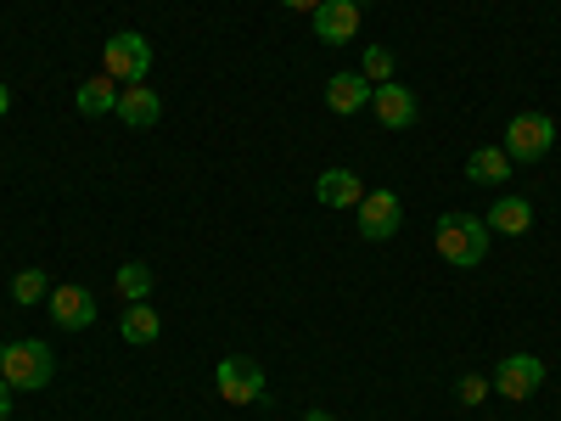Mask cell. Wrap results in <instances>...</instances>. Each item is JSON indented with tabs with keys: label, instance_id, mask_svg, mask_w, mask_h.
Instances as JSON below:
<instances>
[{
	"label": "cell",
	"instance_id": "1",
	"mask_svg": "<svg viewBox=\"0 0 561 421\" xmlns=\"http://www.w3.org/2000/svg\"><path fill=\"white\" fill-rule=\"evenodd\" d=\"M433 242H438V259H449L455 270H478L489 259V225L472 214H438Z\"/></svg>",
	"mask_w": 561,
	"mask_h": 421
},
{
	"label": "cell",
	"instance_id": "2",
	"mask_svg": "<svg viewBox=\"0 0 561 421\" xmlns=\"http://www.w3.org/2000/svg\"><path fill=\"white\" fill-rule=\"evenodd\" d=\"M0 377L12 383V394L51 388V377H57V349H45L39 338H23V343H0Z\"/></svg>",
	"mask_w": 561,
	"mask_h": 421
},
{
	"label": "cell",
	"instance_id": "3",
	"mask_svg": "<svg viewBox=\"0 0 561 421\" xmlns=\"http://www.w3.org/2000/svg\"><path fill=\"white\" fill-rule=\"evenodd\" d=\"M214 388H219L225 405H264V399H270L264 365L248 360V354H225V360L214 365Z\"/></svg>",
	"mask_w": 561,
	"mask_h": 421
},
{
	"label": "cell",
	"instance_id": "4",
	"mask_svg": "<svg viewBox=\"0 0 561 421\" xmlns=\"http://www.w3.org/2000/svg\"><path fill=\"white\" fill-rule=\"evenodd\" d=\"M102 73L107 79H118V84H147V73H152V45H147V34H113L107 45H102Z\"/></svg>",
	"mask_w": 561,
	"mask_h": 421
},
{
	"label": "cell",
	"instance_id": "5",
	"mask_svg": "<svg viewBox=\"0 0 561 421\" xmlns=\"http://www.w3.org/2000/svg\"><path fill=\"white\" fill-rule=\"evenodd\" d=\"M556 147V118L550 113H517L505 124V158L511 163H539Z\"/></svg>",
	"mask_w": 561,
	"mask_h": 421
},
{
	"label": "cell",
	"instance_id": "6",
	"mask_svg": "<svg viewBox=\"0 0 561 421\" xmlns=\"http://www.w3.org/2000/svg\"><path fill=\"white\" fill-rule=\"evenodd\" d=\"M545 388V360L539 354H505L500 360V371H494V394H505V399H534Z\"/></svg>",
	"mask_w": 561,
	"mask_h": 421
},
{
	"label": "cell",
	"instance_id": "7",
	"mask_svg": "<svg viewBox=\"0 0 561 421\" xmlns=\"http://www.w3.org/2000/svg\"><path fill=\"white\" fill-rule=\"evenodd\" d=\"M45 315H51L62 332H84V326L96 320V293L79 287V281H62V287H51V298H45Z\"/></svg>",
	"mask_w": 561,
	"mask_h": 421
},
{
	"label": "cell",
	"instance_id": "8",
	"mask_svg": "<svg viewBox=\"0 0 561 421\" xmlns=\"http://www.w3.org/2000/svg\"><path fill=\"white\" fill-rule=\"evenodd\" d=\"M399 219H404L399 192H365L359 197V237L365 242H388L393 230H399Z\"/></svg>",
	"mask_w": 561,
	"mask_h": 421
},
{
	"label": "cell",
	"instance_id": "9",
	"mask_svg": "<svg viewBox=\"0 0 561 421\" xmlns=\"http://www.w3.org/2000/svg\"><path fill=\"white\" fill-rule=\"evenodd\" d=\"M309 18H314V39L320 45H348L359 34V0H320Z\"/></svg>",
	"mask_w": 561,
	"mask_h": 421
},
{
	"label": "cell",
	"instance_id": "10",
	"mask_svg": "<svg viewBox=\"0 0 561 421\" xmlns=\"http://www.w3.org/2000/svg\"><path fill=\"white\" fill-rule=\"evenodd\" d=\"M370 113H377L382 129H410L415 124V90L399 84V79L377 84V90H370Z\"/></svg>",
	"mask_w": 561,
	"mask_h": 421
},
{
	"label": "cell",
	"instance_id": "11",
	"mask_svg": "<svg viewBox=\"0 0 561 421\" xmlns=\"http://www.w3.org/2000/svg\"><path fill=\"white\" fill-rule=\"evenodd\" d=\"M118 118H124L129 129H152V124L163 118L158 90H152V84H124V90H118Z\"/></svg>",
	"mask_w": 561,
	"mask_h": 421
},
{
	"label": "cell",
	"instance_id": "12",
	"mask_svg": "<svg viewBox=\"0 0 561 421\" xmlns=\"http://www.w3.org/2000/svg\"><path fill=\"white\" fill-rule=\"evenodd\" d=\"M370 90H377V84H370L365 73H332V79H325V107L348 118V113L370 107Z\"/></svg>",
	"mask_w": 561,
	"mask_h": 421
},
{
	"label": "cell",
	"instance_id": "13",
	"mask_svg": "<svg viewBox=\"0 0 561 421\" xmlns=\"http://www.w3.org/2000/svg\"><path fill=\"white\" fill-rule=\"evenodd\" d=\"M118 332H124V343H135V349H147V343H158L163 338V315L140 298V304H124V315H118Z\"/></svg>",
	"mask_w": 561,
	"mask_h": 421
},
{
	"label": "cell",
	"instance_id": "14",
	"mask_svg": "<svg viewBox=\"0 0 561 421\" xmlns=\"http://www.w3.org/2000/svg\"><path fill=\"white\" fill-rule=\"evenodd\" d=\"M314 197H320L325 208H359L365 185H359V174H354V169H325V174L314 180Z\"/></svg>",
	"mask_w": 561,
	"mask_h": 421
},
{
	"label": "cell",
	"instance_id": "15",
	"mask_svg": "<svg viewBox=\"0 0 561 421\" xmlns=\"http://www.w3.org/2000/svg\"><path fill=\"white\" fill-rule=\"evenodd\" d=\"M483 225H489V237H523V230L534 225V203L528 197H500Z\"/></svg>",
	"mask_w": 561,
	"mask_h": 421
},
{
	"label": "cell",
	"instance_id": "16",
	"mask_svg": "<svg viewBox=\"0 0 561 421\" xmlns=\"http://www.w3.org/2000/svg\"><path fill=\"white\" fill-rule=\"evenodd\" d=\"M118 90H124V84H118V79H107V73H102V79H84V84H79V96H73V107H79L84 118L118 113Z\"/></svg>",
	"mask_w": 561,
	"mask_h": 421
},
{
	"label": "cell",
	"instance_id": "17",
	"mask_svg": "<svg viewBox=\"0 0 561 421\" xmlns=\"http://www.w3.org/2000/svg\"><path fill=\"white\" fill-rule=\"evenodd\" d=\"M505 174H511L505 147H478L472 158H466V180L472 185H505Z\"/></svg>",
	"mask_w": 561,
	"mask_h": 421
},
{
	"label": "cell",
	"instance_id": "18",
	"mask_svg": "<svg viewBox=\"0 0 561 421\" xmlns=\"http://www.w3.org/2000/svg\"><path fill=\"white\" fill-rule=\"evenodd\" d=\"M118 298L124 304H140V298H152V270L140 264V259H129V264H118Z\"/></svg>",
	"mask_w": 561,
	"mask_h": 421
},
{
	"label": "cell",
	"instance_id": "19",
	"mask_svg": "<svg viewBox=\"0 0 561 421\" xmlns=\"http://www.w3.org/2000/svg\"><path fill=\"white\" fill-rule=\"evenodd\" d=\"M12 298H18V304H45V298H51V281H45V270H34V264L18 270V275H12Z\"/></svg>",
	"mask_w": 561,
	"mask_h": 421
},
{
	"label": "cell",
	"instance_id": "20",
	"mask_svg": "<svg viewBox=\"0 0 561 421\" xmlns=\"http://www.w3.org/2000/svg\"><path fill=\"white\" fill-rule=\"evenodd\" d=\"M359 73H365L370 84H388V79H393V52H388V45H365Z\"/></svg>",
	"mask_w": 561,
	"mask_h": 421
},
{
	"label": "cell",
	"instance_id": "21",
	"mask_svg": "<svg viewBox=\"0 0 561 421\" xmlns=\"http://www.w3.org/2000/svg\"><path fill=\"white\" fill-rule=\"evenodd\" d=\"M489 388H494L489 377H478V371H466V377H460V388H455V399H460L466 410H472V405H483V399H489Z\"/></svg>",
	"mask_w": 561,
	"mask_h": 421
},
{
	"label": "cell",
	"instance_id": "22",
	"mask_svg": "<svg viewBox=\"0 0 561 421\" xmlns=\"http://www.w3.org/2000/svg\"><path fill=\"white\" fill-rule=\"evenodd\" d=\"M7 416H12V383L0 377V421H7Z\"/></svg>",
	"mask_w": 561,
	"mask_h": 421
},
{
	"label": "cell",
	"instance_id": "23",
	"mask_svg": "<svg viewBox=\"0 0 561 421\" xmlns=\"http://www.w3.org/2000/svg\"><path fill=\"white\" fill-rule=\"evenodd\" d=\"M280 7H293V12H314L320 0H280Z\"/></svg>",
	"mask_w": 561,
	"mask_h": 421
},
{
	"label": "cell",
	"instance_id": "24",
	"mask_svg": "<svg viewBox=\"0 0 561 421\" xmlns=\"http://www.w3.org/2000/svg\"><path fill=\"white\" fill-rule=\"evenodd\" d=\"M7 107H12V90H7V84H0V118H7Z\"/></svg>",
	"mask_w": 561,
	"mask_h": 421
},
{
	"label": "cell",
	"instance_id": "25",
	"mask_svg": "<svg viewBox=\"0 0 561 421\" xmlns=\"http://www.w3.org/2000/svg\"><path fill=\"white\" fill-rule=\"evenodd\" d=\"M304 421H332V416H325V410H309V416H304Z\"/></svg>",
	"mask_w": 561,
	"mask_h": 421
}]
</instances>
